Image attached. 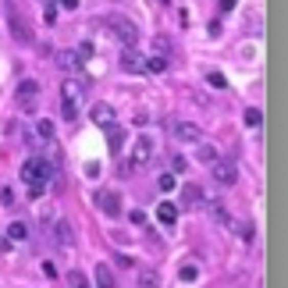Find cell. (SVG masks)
I'll return each mask as SVG.
<instances>
[{
	"instance_id": "6da1fadb",
	"label": "cell",
	"mask_w": 288,
	"mask_h": 288,
	"mask_svg": "<svg viewBox=\"0 0 288 288\" xmlns=\"http://www.w3.org/2000/svg\"><path fill=\"white\" fill-rule=\"evenodd\" d=\"M50 174H54V167H50V160H43V157H29V160L21 164V182L29 185V200H39V196H43Z\"/></svg>"
},
{
	"instance_id": "7a4b0ae2",
	"label": "cell",
	"mask_w": 288,
	"mask_h": 288,
	"mask_svg": "<svg viewBox=\"0 0 288 288\" xmlns=\"http://www.w3.org/2000/svg\"><path fill=\"white\" fill-rule=\"evenodd\" d=\"M107 25H110V32H114L125 47H136V43H139V29H136V21H132V18H125V14H110V18H107Z\"/></svg>"
},
{
	"instance_id": "3957f363",
	"label": "cell",
	"mask_w": 288,
	"mask_h": 288,
	"mask_svg": "<svg viewBox=\"0 0 288 288\" xmlns=\"http://www.w3.org/2000/svg\"><path fill=\"white\" fill-rule=\"evenodd\" d=\"M7 25H11V36H14L18 43H32V29H29V21L18 14L14 4H7Z\"/></svg>"
},
{
	"instance_id": "277c9868",
	"label": "cell",
	"mask_w": 288,
	"mask_h": 288,
	"mask_svg": "<svg viewBox=\"0 0 288 288\" xmlns=\"http://www.w3.org/2000/svg\"><path fill=\"white\" fill-rule=\"evenodd\" d=\"M36 103H39V82L25 78V82L18 85V107H21L25 114H36Z\"/></svg>"
},
{
	"instance_id": "5b68a950",
	"label": "cell",
	"mask_w": 288,
	"mask_h": 288,
	"mask_svg": "<svg viewBox=\"0 0 288 288\" xmlns=\"http://www.w3.org/2000/svg\"><path fill=\"white\" fill-rule=\"evenodd\" d=\"M153 153H157V143H153L149 136H139L136 146H132V160H128V167H146V164L153 160Z\"/></svg>"
},
{
	"instance_id": "8992f818",
	"label": "cell",
	"mask_w": 288,
	"mask_h": 288,
	"mask_svg": "<svg viewBox=\"0 0 288 288\" xmlns=\"http://www.w3.org/2000/svg\"><path fill=\"white\" fill-rule=\"evenodd\" d=\"M61 114H64L68 121L78 118V85H75V82H64V85H61Z\"/></svg>"
},
{
	"instance_id": "52a82bcc",
	"label": "cell",
	"mask_w": 288,
	"mask_h": 288,
	"mask_svg": "<svg viewBox=\"0 0 288 288\" xmlns=\"http://www.w3.org/2000/svg\"><path fill=\"white\" fill-rule=\"evenodd\" d=\"M96 207H100V210H103L107 217H118V214H121V196H118V192H107V189H103V192L96 196Z\"/></svg>"
},
{
	"instance_id": "ba28073f",
	"label": "cell",
	"mask_w": 288,
	"mask_h": 288,
	"mask_svg": "<svg viewBox=\"0 0 288 288\" xmlns=\"http://www.w3.org/2000/svg\"><path fill=\"white\" fill-rule=\"evenodd\" d=\"M214 178L220 185H235V182H238V171H235V164H228V160H214Z\"/></svg>"
},
{
	"instance_id": "9c48e42d",
	"label": "cell",
	"mask_w": 288,
	"mask_h": 288,
	"mask_svg": "<svg viewBox=\"0 0 288 288\" xmlns=\"http://www.w3.org/2000/svg\"><path fill=\"white\" fill-rule=\"evenodd\" d=\"M174 136H178L182 143H200V139H203V132H200L196 121H178V125H174Z\"/></svg>"
},
{
	"instance_id": "30bf717a",
	"label": "cell",
	"mask_w": 288,
	"mask_h": 288,
	"mask_svg": "<svg viewBox=\"0 0 288 288\" xmlns=\"http://www.w3.org/2000/svg\"><path fill=\"white\" fill-rule=\"evenodd\" d=\"M203 203H207V200H203V189H200V185H185V189H182V207H185V210H200Z\"/></svg>"
},
{
	"instance_id": "8fae6325",
	"label": "cell",
	"mask_w": 288,
	"mask_h": 288,
	"mask_svg": "<svg viewBox=\"0 0 288 288\" xmlns=\"http://www.w3.org/2000/svg\"><path fill=\"white\" fill-rule=\"evenodd\" d=\"M54 238H57V246L68 249V246L75 242V228L68 224V220H57V224H54Z\"/></svg>"
},
{
	"instance_id": "7c38bea8",
	"label": "cell",
	"mask_w": 288,
	"mask_h": 288,
	"mask_svg": "<svg viewBox=\"0 0 288 288\" xmlns=\"http://www.w3.org/2000/svg\"><path fill=\"white\" fill-rule=\"evenodd\" d=\"M89 118H93V121H96V125H100V128H107V125H110V121H114V107H110V103H96V107H93V114H89Z\"/></svg>"
},
{
	"instance_id": "4fadbf2b",
	"label": "cell",
	"mask_w": 288,
	"mask_h": 288,
	"mask_svg": "<svg viewBox=\"0 0 288 288\" xmlns=\"http://www.w3.org/2000/svg\"><path fill=\"white\" fill-rule=\"evenodd\" d=\"M157 220H160L164 228H174V220H178V207H174V203H160V207H157Z\"/></svg>"
},
{
	"instance_id": "5bb4252c",
	"label": "cell",
	"mask_w": 288,
	"mask_h": 288,
	"mask_svg": "<svg viewBox=\"0 0 288 288\" xmlns=\"http://www.w3.org/2000/svg\"><path fill=\"white\" fill-rule=\"evenodd\" d=\"M57 64H61L64 72H78V68H82V57H78L75 50H61V54H57Z\"/></svg>"
},
{
	"instance_id": "9a60e30c",
	"label": "cell",
	"mask_w": 288,
	"mask_h": 288,
	"mask_svg": "<svg viewBox=\"0 0 288 288\" xmlns=\"http://www.w3.org/2000/svg\"><path fill=\"white\" fill-rule=\"evenodd\" d=\"M96 288H118V281H114V271H110L107 263H96Z\"/></svg>"
},
{
	"instance_id": "2e32d148",
	"label": "cell",
	"mask_w": 288,
	"mask_h": 288,
	"mask_svg": "<svg viewBox=\"0 0 288 288\" xmlns=\"http://www.w3.org/2000/svg\"><path fill=\"white\" fill-rule=\"evenodd\" d=\"M7 238H11V242H25V238H29V224H25V220H11V224H7Z\"/></svg>"
},
{
	"instance_id": "e0dca14e",
	"label": "cell",
	"mask_w": 288,
	"mask_h": 288,
	"mask_svg": "<svg viewBox=\"0 0 288 288\" xmlns=\"http://www.w3.org/2000/svg\"><path fill=\"white\" fill-rule=\"evenodd\" d=\"M143 68H146L149 75H164V72H167V57L153 54V57H146V61H143Z\"/></svg>"
},
{
	"instance_id": "ac0fdd59",
	"label": "cell",
	"mask_w": 288,
	"mask_h": 288,
	"mask_svg": "<svg viewBox=\"0 0 288 288\" xmlns=\"http://www.w3.org/2000/svg\"><path fill=\"white\" fill-rule=\"evenodd\" d=\"M107 139H110V153H118V149L125 146V132H121V128L110 121V125H107Z\"/></svg>"
},
{
	"instance_id": "d6986e66",
	"label": "cell",
	"mask_w": 288,
	"mask_h": 288,
	"mask_svg": "<svg viewBox=\"0 0 288 288\" xmlns=\"http://www.w3.org/2000/svg\"><path fill=\"white\" fill-rule=\"evenodd\" d=\"M242 121H246V128H260V125H263V110H260V107H249V110L242 114Z\"/></svg>"
},
{
	"instance_id": "ffe728a7",
	"label": "cell",
	"mask_w": 288,
	"mask_h": 288,
	"mask_svg": "<svg viewBox=\"0 0 288 288\" xmlns=\"http://www.w3.org/2000/svg\"><path fill=\"white\" fill-rule=\"evenodd\" d=\"M139 288H160L157 271H139Z\"/></svg>"
},
{
	"instance_id": "44dd1931",
	"label": "cell",
	"mask_w": 288,
	"mask_h": 288,
	"mask_svg": "<svg viewBox=\"0 0 288 288\" xmlns=\"http://www.w3.org/2000/svg\"><path fill=\"white\" fill-rule=\"evenodd\" d=\"M121 68H125V72H139V68H143V61H139L132 50H125V57H121Z\"/></svg>"
},
{
	"instance_id": "7402d4cb",
	"label": "cell",
	"mask_w": 288,
	"mask_h": 288,
	"mask_svg": "<svg viewBox=\"0 0 288 288\" xmlns=\"http://www.w3.org/2000/svg\"><path fill=\"white\" fill-rule=\"evenodd\" d=\"M196 160H200V164H214L217 149H214V146H200V149H196Z\"/></svg>"
},
{
	"instance_id": "603a6c76",
	"label": "cell",
	"mask_w": 288,
	"mask_h": 288,
	"mask_svg": "<svg viewBox=\"0 0 288 288\" xmlns=\"http://www.w3.org/2000/svg\"><path fill=\"white\" fill-rule=\"evenodd\" d=\"M178 278H182V281H196V278H200V267H196V263H185V267L178 271Z\"/></svg>"
},
{
	"instance_id": "cb8c5ba5",
	"label": "cell",
	"mask_w": 288,
	"mask_h": 288,
	"mask_svg": "<svg viewBox=\"0 0 288 288\" xmlns=\"http://www.w3.org/2000/svg\"><path fill=\"white\" fill-rule=\"evenodd\" d=\"M36 132H39V139H54V125L43 118V121H36Z\"/></svg>"
},
{
	"instance_id": "d4e9b609",
	"label": "cell",
	"mask_w": 288,
	"mask_h": 288,
	"mask_svg": "<svg viewBox=\"0 0 288 288\" xmlns=\"http://www.w3.org/2000/svg\"><path fill=\"white\" fill-rule=\"evenodd\" d=\"M207 82H210L214 89H228V78H224L220 72H210V75H207Z\"/></svg>"
},
{
	"instance_id": "484cf974",
	"label": "cell",
	"mask_w": 288,
	"mask_h": 288,
	"mask_svg": "<svg viewBox=\"0 0 288 288\" xmlns=\"http://www.w3.org/2000/svg\"><path fill=\"white\" fill-rule=\"evenodd\" d=\"M68 285H72V288H89V285H85V278H82V271H68Z\"/></svg>"
},
{
	"instance_id": "4316f807",
	"label": "cell",
	"mask_w": 288,
	"mask_h": 288,
	"mask_svg": "<svg viewBox=\"0 0 288 288\" xmlns=\"http://www.w3.org/2000/svg\"><path fill=\"white\" fill-rule=\"evenodd\" d=\"M157 185H160V192H171V189H174V174H160Z\"/></svg>"
},
{
	"instance_id": "83f0119b",
	"label": "cell",
	"mask_w": 288,
	"mask_h": 288,
	"mask_svg": "<svg viewBox=\"0 0 288 288\" xmlns=\"http://www.w3.org/2000/svg\"><path fill=\"white\" fill-rule=\"evenodd\" d=\"M0 203H4V207H14V203H18V200H14V189H0Z\"/></svg>"
},
{
	"instance_id": "f1b7e54d",
	"label": "cell",
	"mask_w": 288,
	"mask_h": 288,
	"mask_svg": "<svg viewBox=\"0 0 288 288\" xmlns=\"http://www.w3.org/2000/svg\"><path fill=\"white\" fill-rule=\"evenodd\" d=\"M43 21H47V25H54V21H57V7H54V4L43 11Z\"/></svg>"
},
{
	"instance_id": "f546056e",
	"label": "cell",
	"mask_w": 288,
	"mask_h": 288,
	"mask_svg": "<svg viewBox=\"0 0 288 288\" xmlns=\"http://www.w3.org/2000/svg\"><path fill=\"white\" fill-rule=\"evenodd\" d=\"M153 47H157V54H167V50H171V43H167L164 36H157V39H153Z\"/></svg>"
},
{
	"instance_id": "4dcf8cb0",
	"label": "cell",
	"mask_w": 288,
	"mask_h": 288,
	"mask_svg": "<svg viewBox=\"0 0 288 288\" xmlns=\"http://www.w3.org/2000/svg\"><path fill=\"white\" fill-rule=\"evenodd\" d=\"M128 220H132L136 228H143V224H146V214H143V210H132V214H128Z\"/></svg>"
},
{
	"instance_id": "1f68e13d",
	"label": "cell",
	"mask_w": 288,
	"mask_h": 288,
	"mask_svg": "<svg viewBox=\"0 0 288 288\" xmlns=\"http://www.w3.org/2000/svg\"><path fill=\"white\" fill-rule=\"evenodd\" d=\"M235 228H238L242 238H253V224H235Z\"/></svg>"
},
{
	"instance_id": "d6a6232c",
	"label": "cell",
	"mask_w": 288,
	"mask_h": 288,
	"mask_svg": "<svg viewBox=\"0 0 288 288\" xmlns=\"http://www.w3.org/2000/svg\"><path fill=\"white\" fill-rule=\"evenodd\" d=\"M75 54H78V57H82V61H85V57H89V54H93V47H89V43H82V47H78V50H75Z\"/></svg>"
},
{
	"instance_id": "836d02e7",
	"label": "cell",
	"mask_w": 288,
	"mask_h": 288,
	"mask_svg": "<svg viewBox=\"0 0 288 288\" xmlns=\"http://www.w3.org/2000/svg\"><path fill=\"white\" fill-rule=\"evenodd\" d=\"M43 274H47V278H57V267H54V263L47 260V263H43Z\"/></svg>"
},
{
	"instance_id": "e575fe53",
	"label": "cell",
	"mask_w": 288,
	"mask_h": 288,
	"mask_svg": "<svg viewBox=\"0 0 288 288\" xmlns=\"http://www.w3.org/2000/svg\"><path fill=\"white\" fill-rule=\"evenodd\" d=\"M235 4L238 0H220V11H235Z\"/></svg>"
},
{
	"instance_id": "d590c367",
	"label": "cell",
	"mask_w": 288,
	"mask_h": 288,
	"mask_svg": "<svg viewBox=\"0 0 288 288\" xmlns=\"http://www.w3.org/2000/svg\"><path fill=\"white\" fill-rule=\"evenodd\" d=\"M61 7H64V11H75V7H78V0H61Z\"/></svg>"
}]
</instances>
